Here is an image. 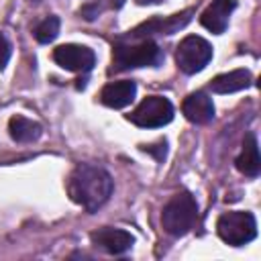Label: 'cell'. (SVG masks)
Segmentation results:
<instances>
[{"label": "cell", "mask_w": 261, "mask_h": 261, "mask_svg": "<svg viewBox=\"0 0 261 261\" xmlns=\"http://www.w3.org/2000/svg\"><path fill=\"white\" fill-rule=\"evenodd\" d=\"M112 188L114 184L110 173L90 163H80L67 179L69 198L88 212H96L100 206H104L112 194Z\"/></svg>", "instance_id": "obj_1"}, {"label": "cell", "mask_w": 261, "mask_h": 261, "mask_svg": "<svg viewBox=\"0 0 261 261\" xmlns=\"http://www.w3.org/2000/svg\"><path fill=\"white\" fill-rule=\"evenodd\" d=\"M8 133L16 143H33L43 135V126L37 120L16 114L8 120Z\"/></svg>", "instance_id": "obj_15"}, {"label": "cell", "mask_w": 261, "mask_h": 261, "mask_svg": "<svg viewBox=\"0 0 261 261\" xmlns=\"http://www.w3.org/2000/svg\"><path fill=\"white\" fill-rule=\"evenodd\" d=\"M122 4H124V0H112V6H114V8H120Z\"/></svg>", "instance_id": "obj_20"}, {"label": "cell", "mask_w": 261, "mask_h": 261, "mask_svg": "<svg viewBox=\"0 0 261 261\" xmlns=\"http://www.w3.org/2000/svg\"><path fill=\"white\" fill-rule=\"evenodd\" d=\"M163 61V51L147 39L139 43H118L112 49V69L124 71L135 67H157Z\"/></svg>", "instance_id": "obj_2"}, {"label": "cell", "mask_w": 261, "mask_h": 261, "mask_svg": "<svg viewBox=\"0 0 261 261\" xmlns=\"http://www.w3.org/2000/svg\"><path fill=\"white\" fill-rule=\"evenodd\" d=\"M251 82H253V75L249 69H232V71L216 75L210 82V90L214 94H232V92H241L249 88Z\"/></svg>", "instance_id": "obj_13"}, {"label": "cell", "mask_w": 261, "mask_h": 261, "mask_svg": "<svg viewBox=\"0 0 261 261\" xmlns=\"http://www.w3.org/2000/svg\"><path fill=\"white\" fill-rule=\"evenodd\" d=\"M141 149L147 151V153H151L157 161H163L165 155H167V143H165V141H159V143H155V145H141Z\"/></svg>", "instance_id": "obj_17"}, {"label": "cell", "mask_w": 261, "mask_h": 261, "mask_svg": "<svg viewBox=\"0 0 261 261\" xmlns=\"http://www.w3.org/2000/svg\"><path fill=\"white\" fill-rule=\"evenodd\" d=\"M234 8H237L234 0H212L208 4V8L200 14V22L210 33L220 35V33H224V29L228 24V18H230V12Z\"/></svg>", "instance_id": "obj_11"}, {"label": "cell", "mask_w": 261, "mask_h": 261, "mask_svg": "<svg viewBox=\"0 0 261 261\" xmlns=\"http://www.w3.org/2000/svg\"><path fill=\"white\" fill-rule=\"evenodd\" d=\"M8 59H10V43H8V39L0 33V69L6 67Z\"/></svg>", "instance_id": "obj_18"}, {"label": "cell", "mask_w": 261, "mask_h": 261, "mask_svg": "<svg viewBox=\"0 0 261 261\" xmlns=\"http://www.w3.org/2000/svg\"><path fill=\"white\" fill-rule=\"evenodd\" d=\"M237 169L247 177H257L261 171V157H259V145L255 133H249L243 141V151L237 157Z\"/></svg>", "instance_id": "obj_14"}, {"label": "cell", "mask_w": 261, "mask_h": 261, "mask_svg": "<svg viewBox=\"0 0 261 261\" xmlns=\"http://www.w3.org/2000/svg\"><path fill=\"white\" fill-rule=\"evenodd\" d=\"M218 237L232 247H243L257 237V220L247 210H230L220 214L216 222Z\"/></svg>", "instance_id": "obj_4"}, {"label": "cell", "mask_w": 261, "mask_h": 261, "mask_svg": "<svg viewBox=\"0 0 261 261\" xmlns=\"http://www.w3.org/2000/svg\"><path fill=\"white\" fill-rule=\"evenodd\" d=\"M59 35V18L57 16H47L35 27V39L39 43H51Z\"/></svg>", "instance_id": "obj_16"}, {"label": "cell", "mask_w": 261, "mask_h": 261, "mask_svg": "<svg viewBox=\"0 0 261 261\" xmlns=\"http://www.w3.org/2000/svg\"><path fill=\"white\" fill-rule=\"evenodd\" d=\"M184 116L194 124H208L214 118V104L212 98L204 92H192L181 102Z\"/></svg>", "instance_id": "obj_10"}, {"label": "cell", "mask_w": 261, "mask_h": 261, "mask_svg": "<svg viewBox=\"0 0 261 261\" xmlns=\"http://www.w3.org/2000/svg\"><path fill=\"white\" fill-rule=\"evenodd\" d=\"M137 96V84L130 80L110 82L100 92V102L108 108H124L128 106Z\"/></svg>", "instance_id": "obj_12"}, {"label": "cell", "mask_w": 261, "mask_h": 261, "mask_svg": "<svg viewBox=\"0 0 261 261\" xmlns=\"http://www.w3.org/2000/svg\"><path fill=\"white\" fill-rule=\"evenodd\" d=\"M139 4H151V2H161V0H137Z\"/></svg>", "instance_id": "obj_21"}, {"label": "cell", "mask_w": 261, "mask_h": 261, "mask_svg": "<svg viewBox=\"0 0 261 261\" xmlns=\"http://www.w3.org/2000/svg\"><path fill=\"white\" fill-rule=\"evenodd\" d=\"M53 59L59 67H63L67 71H75V73H88L96 63V55L90 47L73 45V43L55 47Z\"/></svg>", "instance_id": "obj_7"}, {"label": "cell", "mask_w": 261, "mask_h": 261, "mask_svg": "<svg viewBox=\"0 0 261 261\" xmlns=\"http://www.w3.org/2000/svg\"><path fill=\"white\" fill-rule=\"evenodd\" d=\"M210 59H212V45L206 39L198 35H188L186 39L179 41L175 51V63L184 73L192 75L202 71L210 63Z\"/></svg>", "instance_id": "obj_5"}, {"label": "cell", "mask_w": 261, "mask_h": 261, "mask_svg": "<svg viewBox=\"0 0 261 261\" xmlns=\"http://www.w3.org/2000/svg\"><path fill=\"white\" fill-rule=\"evenodd\" d=\"M126 118L141 128H159L171 122L173 104L163 96H147Z\"/></svg>", "instance_id": "obj_6"}, {"label": "cell", "mask_w": 261, "mask_h": 261, "mask_svg": "<svg viewBox=\"0 0 261 261\" xmlns=\"http://www.w3.org/2000/svg\"><path fill=\"white\" fill-rule=\"evenodd\" d=\"M192 8L190 10H184V12H177V14H171V16H155L151 20H145L143 24H139L137 29L130 31V39H147L151 35H173L177 33L179 29H184L190 18H192Z\"/></svg>", "instance_id": "obj_8"}, {"label": "cell", "mask_w": 261, "mask_h": 261, "mask_svg": "<svg viewBox=\"0 0 261 261\" xmlns=\"http://www.w3.org/2000/svg\"><path fill=\"white\" fill-rule=\"evenodd\" d=\"M198 218V204L194 200L192 194L181 192L175 194L161 212V224L165 228V232H169L171 237H184L188 234Z\"/></svg>", "instance_id": "obj_3"}, {"label": "cell", "mask_w": 261, "mask_h": 261, "mask_svg": "<svg viewBox=\"0 0 261 261\" xmlns=\"http://www.w3.org/2000/svg\"><path fill=\"white\" fill-rule=\"evenodd\" d=\"M92 245H96L98 249L110 253V255H120L126 253L133 245H135V237L122 228H112V226H104L98 228L90 234Z\"/></svg>", "instance_id": "obj_9"}, {"label": "cell", "mask_w": 261, "mask_h": 261, "mask_svg": "<svg viewBox=\"0 0 261 261\" xmlns=\"http://www.w3.org/2000/svg\"><path fill=\"white\" fill-rule=\"evenodd\" d=\"M100 10H102V8H100L98 4H94V6H84V8L80 10V14H82L84 18H88V20H92V18H96V16L100 14Z\"/></svg>", "instance_id": "obj_19"}]
</instances>
